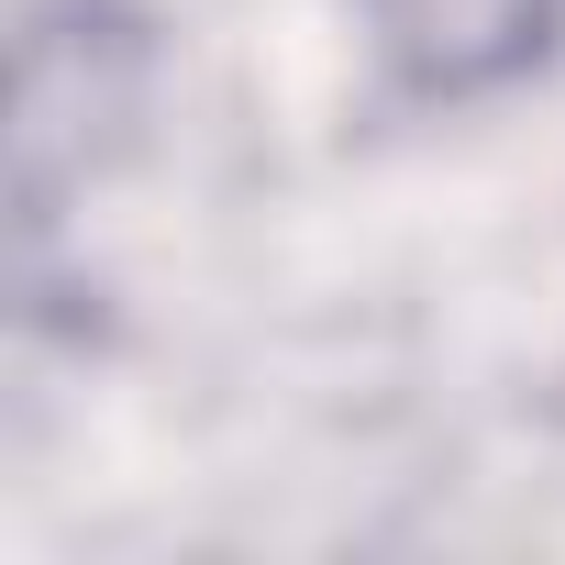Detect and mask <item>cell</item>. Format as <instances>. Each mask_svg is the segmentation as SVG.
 Listing matches in <instances>:
<instances>
[{
	"label": "cell",
	"mask_w": 565,
	"mask_h": 565,
	"mask_svg": "<svg viewBox=\"0 0 565 565\" xmlns=\"http://www.w3.org/2000/svg\"><path fill=\"white\" fill-rule=\"evenodd\" d=\"M411 100H488L565 45V0H355Z\"/></svg>",
	"instance_id": "cell-1"
}]
</instances>
